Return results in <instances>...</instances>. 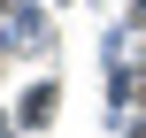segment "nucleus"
<instances>
[{
  "label": "nucleus",
  "instance_id": "f257e3e1",
  "mask_svg": "<svg viewBox=\"0 0 146 138\" xmlns=\"http://www.w3.org/2000/svg\"><path fill=\"white\" fill-rule=\"evenodd\" d=\"M46 115H54V85H38V92L23 100V123H46Z\"/></svg>",
  "mask_w": 146,
  "mask_h": 138
},
{
  "label": "nucleus",
  "instance_id": "f03ea898",
  "mask_svg": "<svg viewBox=\"0 0 146 138\" xmlns=\"http://www.w3.org/2000/svg\"><path fill=\"white\" fill-rule=\"evenodd\" d=\"M131 138H146V123H131Z\"/></svg>",
  "mask_w": 146,
  "mask_h": 138
}]
</instances>
